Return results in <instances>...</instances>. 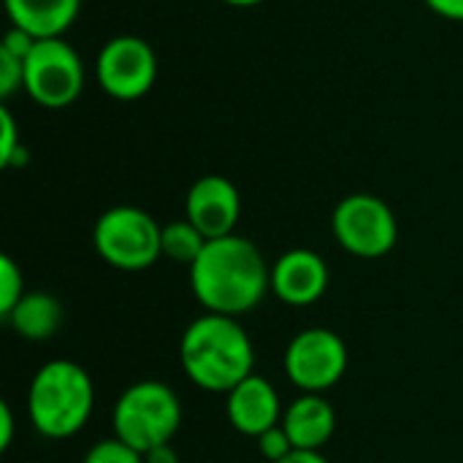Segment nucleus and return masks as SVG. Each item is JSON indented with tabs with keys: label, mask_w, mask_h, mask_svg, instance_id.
I'll use <instances>...</instances> for the list:
<instances>
[{
	"label": "nucleus",
	"mask_w": 463,
	"mask_h": 463,
	"mask_svg": "<svg viewBox=\"0 0 463 463\" xmlns=\"http://www.w3.org/2000/svg\"><path fill=\"white\" fill-rule=\"evenodd\" d=\"M282 429L296 450L320 453L336 431V412L323 393H301L285 407Z\"/></svg>",
	"instance_id": "nucleus-13"
},
{
	"label": "nucleus",
	"mask_w": 463,
	"mask_h": 463,
	"mask_svg": "<svg viewBox=\"0 0 463 463\" xmlns=\"http://www.w3.org/2000/svg\"><path fill=\"white\" fill-rule=\"evenodd\" d=\"M3 320L14 328L16 336L27 342H46L60 331L65 312H62V304L52 293L27 290L22 301Z\"/></svg>",
	"instance_id": "nucleus-15"
},
{
	"label": "nucleus",
	"mask_w": 463,
	"mask_h": 463,
	"mask_svg": "<svg viewBox=\"0 0 463 463\" xmlns=\"http://www.w3.org/2000/svg\"><path fill=\"white\" fill-rule=\"evenodd\" d=\"M92 244L111 269L146 271L163 258V225L146 209L119 203L98 217Z\"/></svg>",
	"instance_id": "nucleus-5"
},
{
	"label": "nucleus",
	"mask_w": 463,
	"mask_h": 463,
	"mask_svg": "<svg viewBox=\"0 0 463 463\" xmlns=\"http://www.w3.org/2000/svg\"><path fill=\"white\" fill-rule=\"evenodd\" d=\"M144 463H179V453L174 450V445H160L144 453Z\"/></svg>",
	"instance_id": "nucleus-25"
},
{
	"label": "nucleus",
	"mask_w": 463,
	"mask_h": 463,
	"mask_svg": "<svg viewBox=\"0 0 463 463\" xmlns=\"http://www.w3.org/2000/svg\"><path fill=\"white\" fill-rule=\"evenodd\" d=\"M206 241L209 239L187 217L163 225V258H168L174 263H184L187 269L203 252Z\"/></svg>",
	"instance_id": "nucleus-16"
},
{
	"label": "nucleus",
	"mask_w": 463,
	"mask_h": 463,
	"mask_svg": "<svg viewBox=\"0 0 463 463\" xmlns=\"http://www.w3.org/2000/svg\"><path fill=\"white\" fill-rule=\"evenodd\" d=\"M277 463H331L323 453H312V450H293L288 458Z\"/></svg>",
	"instance_id": "nucleus-26"
},
{
	"label": "nucleus",
	"mask_w": 463,
	"mask_h": 463,
	"mask_svg": "<svg viewBox=\"0 0 463 463\" xmlns=\"http://www.w3.org/2000/svg\"><path fill=\"white\" fill-rule=\"evenodd\" d=\"M27 98L41 109L60 111L79 100L84 90V62L79 52L62 38L35 41L24 60V87Z\"/></svg>",
	"instance_id": "nucleus-7"
},
{
	"label": "nucleus",
	"mask_w": 463,
	"mask_h": 463,
	"mask_svg": "<svg viewBox=\"0 0 463 463\" xmlns=\"http://www.w3.org/2000/svg\"><path fill=\"white\" fill-rule=\"evenodd\" d=\"M33 46H35V38L30 33L19 30V27H8V33L0 41V52H8V54L19 57V60H27Z\"/></svg>",
	"instance_id": "nucleus-22"
},
{
	"label": "nucleus",
	"mask_w": 463,
	"mask_h": 463,
	"mask_svg": "<svg viewBox=\"0 0 463 463\" xmlns=\"http://www.w3.org/2000/svg\"><path fill=\"white\" fill-rule=\"evenodd\" d=\"M331 274L320 252L293 247L271 266V293L288 307H312L328 290Z\"/></svg>",
	"instance_id": "nucleus-11"
},
{
	"label": "nucleus",
	"mask_w": 463,
	"mask_h": 463,
	"mask_svg": "<svg viewBox=\"0 0 463 463\" xmlns=\"http://www.w3.org/2000/svg\"><path fill=\"white\" fill-rule=\"evenodd\" d=\"M336 244L364 260L385 258L399 241V220L393 209L372 193H353L342 198L331 214Z\"/></svg>",
	"instance_id": "nucleus-6"
},
{
	"label": "nucleus",
	"mask_w": 463,
	"mask_h": 463,
	"mask_svg": "<svg viewBox=\"0 0 463 463\" xmlns=\"http://www.w3.org/2000/svg\"><path fill=\"white\" fill-rule=\"evenodd\" d=\"M24 277H22V269L8 258L3 255L0 258V317H5L24 296Z\"/></svg>",
	"instance_id": "nucleus-19"
},
{
	"label": "nucleus",
	"mask_w": 463,
	"mask_h": 463,
	"mask_svg": "<svg viewBox=\"0 0 463 463\" xmlns=\"http://www.w3.org/2000/svg\"><path fill=\"white\" fill-rule=\"evenodd\" d=\"M225 415L239 434L258 439L263 431L282 423L285 410L277 388L263 374L255 372L244 383H239L231 393H225Z\"/></svg>",
	"instance_id": "nucleus-12"
},
{
	"label": "nucleus",
	"mask_w": 463,
	"mask_h": 463,
	"mask_svg": "<svg viewBox=\"0 0 463 463\" xmlns=\"http://www.w3.org/2000/svg\"><path fill=\"white\" fill-rule=\"evenodd\" d=\"M11 27L30 33L35 41L43 38H62L79 11L81 0H3Z\"/></svg>",
	"instance_id": "nucleus-14"
},
{
	"label": "nucleus",
	"mask_w": 463,
	"mask_h": 463,
	"mask_svg": "<svg viewBox=\"0 0 463 463\" xmlns=\"http://www.w3.org/2000/svg\"><path fill=\"white\" fill-rule=\"evenodd\" d=\"M14 442V412L8 402H0V450H8Z\"/></svg>",
	"instance_id": "nucleus-24"
},
{
	"label": "nucleus",
	"mask_w": 463,
	"mask_h": 463,
	"mask_svg": "<svg viewBox=\"0 0 463 463\" xmlns=\"http://www.w3.org/2000/svg\"><path fill=\"white\" fill-rule=\"evenodd\" d=\"M179 364L201 391L231 393L255 374V347L239 317L203 312L182 334Z\"/></svg>",
	"instance_id": "nucleus-2"
},
{
	"label": "nucleus",
	"mask_w": 463,
	"mask_h": 463,
	"mask_svg": "<svg viewBox=\"0 0 463 463\" xmlns=\"http://www.w3.org/2000/svg\"><path fill=\"white\" fill-rule=\"evenodd\" d=\"M190 290L206 312L241 317L271 293V266L260 247L239 233L209 239L190 266Z\"/></svg>",
	"instance_id": "nucleus-1"
},
{
	"label": "nucleus",
	"mask_w": 463,
	"mask_h": 463,
	"mask_svg": "<svg viewBox=\"0 0 463 463\" xmlns=\"http://www.w3.org/2000/svg\"><path fill=\"white\" fill-rule=\"evenodd\" d=\"M184 217L206 236L222 239L236 233L241 217V195L239 187L220 174L198 176L184 195Z\"/></svg>",
	"instance_id": "nucleus-10"
},
{
	"label": "nucleus",
	"mask_w": 463,
	"mask_h": 463,
	"mask_svg": "<svg viewBox=\"0 0 463 463\" xmlns=\"http://www.w3.org/2000/svg\"><path fill=\"white\" fill-rule=\"evenodd\" d=\"M347 345L331 328H304L285 350V374L301 393H326L347 374Z\"/></svg>",
	"instance_id": "nucleus-8"
},
{
	"label": "nucleus",
	"mask_w": 463,
	"mask_h": 463,
	"mask_svg": "<svg viewBox=\"0 0 463 463\" xmlns=\"http://www.w3.org/2000/svg\"><path fill=\"white\" fill-rule=\"evenodd\" d=\"M111 426L114 437L138 453H149L174 442L182 426V402L171 385L160 380H138L119 393Z\"/></svg>",
	"instance_id": "nucleus-4"
},
{
	"label": "nucleus",
	"mask_w": 463,
	"mask_h": 463,
	"mask_svg": "<svg viewBox=\"0 0 463 463\" xmlns=\"http://www.w3.org/2000/svg\"><path fill=\"white\" fill-rule=\"evenodd\" d=\"M95 81L114 100H138L157 81V54L141 35H114L95 60Z\"/></svg>",
	"instance_id": "nucleus-9"
},
{
	"label": "nucleus",
	"mask_w": 463,
	"mask_h": 463,
	"mask_svg": "<svg viewBox=\"0 0 463 463\" xmlns=\"http://www.w3.org/2000/svg\"><path fill=\"white\" fill-rule=\"evenodd\" d=\"M225 5H233V8H252V5H260L263 0H220Z\"/></svg>",
	"instance_id": "nucleus-27"
},
{
	"label": "nucleus",
	"mask_w": 463,
	"mask_h": 463,
	"mask_svg": "<svg viewBox=\"0 0 463 463\" xmlns=\"http://www.w3.org/2000/svg\"><path fill=\"white\" fill-rule=\"evenodd\" d=\"M423 3L442 19L463 22V0H423Z\"/></svg>",
	"instance_id": "nucleus-23"
},
{
	"label": "nucleus",
	"mask_w": 463,
	"mask_h": 463,
	"mask_svg": "<svg viewBox=\"0 0 463 463\" xmlns=\"http://www.w3.org/2000/svg\"><path fill=\"white\" fill-rule=\"evenodd\" d=\"M22 87H24V60L0 52V98L8 100Z\"/></svg>",
	"instance_id": "nucleus-21"
},
{
	"label": "nucleus",
	"mask_w": 463,
	"mask_h": 463,
	"mask_svg": "<svg viewBox=\"0 0 463 463\" xmlns=\"http://www.w3.org/2000/svg\"><path fill=\"white\" fill-rule=\"evenodd\" d=\"M255 442H258V453L263 456V461L266 463L282 461V458H288V456L296 450L293 442H290V437L285 434L282 423L274 426V429H269V431H263Z\"/></svg>",
	"instance_id": "nucleus-20"
},
{
	"label": "nucleus",
	"mask_w": 463,
	"mask_h": 463,
	"mask_svg": "<svg viewBox=\"0 0 463 463\" xmlns=\"http://www.w3.org/2000/svg\"><path fill=\"white\" fill-rule=\"evenodd\" d=\"M81 463H144V453H138L119 437H109V439H98L84 453Z\"/></svg>",
	"instance_id": "nucleus-18"
},
{
	"label": "nucleus",
	"mask_w": 463,
	"mask_h": 463,
	"mask_svg": "<svg viewBox=\"0 0 463 463\" xmlns=\"http://www.w3.org/2000/svg\"><path fill=\"white\" fill-rule=\"evenodd\" d=\"M95 410V385L76 361L43 364L27 388V418L46 439L76 437Z\"/></svg>",
	"instance_id": "nucleus-3"
},
{
	"label": "nucleus",
	"mask_w": 463,
	"mask_h": 463,
	"mask_svg": "<svg viewBox=\"0 0 463 463\" xmlns=\"http://www.w3.org/2000/svg\"><path fill=\"white\" fill-rule=\"evenodd\" d=\"M27 163V149L22 144L16 119L8 106H0V165L16 168Z\"/></svg>",
	"instance_id": "nucleus-17"
}]
</instances>
